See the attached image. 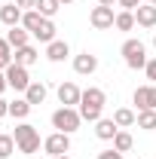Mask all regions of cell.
Listing matches in <instances>:
<instances>
[{
	"mask_svg": "<svg viewBox=\"0 0 156 159\" xmlns=\"http://www.w3.org/2000/svg\"><path fill=\"white\" fill-rule=\"evenodd\" d=\"M64 3H74V0H61V6H64Z\"/></svg>",
	"mask_w": 156,
	"mask_h": 159,
	"instance_id": "36",
	"label": "cell"
},
{
	"mask_svg": "<svg viewBox=\"0 0 156 159\" xmlns=\"http://www.w3.org/2000/svg\"><path fill=\"white\" fill-rule=\"evenodd\" d=\"M16 150V138L12 135H0V159H9Z\"/></svg>",
	"mask_w": 156,
	"mask_h": 159,
	"instance_id": "27",
	"label": "cell"
},
{
	"mask_svg": "<svg viewBox=\"0 0 156 159\" xmlns=\"http://www.w3.org/2000/svg\"><path fill=\"white\" fill-rule=\"evenodd\" d=\"M40 25H43V16H40V9H28V12L21 16V28H25V31H31V37H34V31H37Z\"/></svg>",
	"mask_w": 156,
	"mask_h": 159,
	"instance_id": "18",
	"label": "cell"
},
{
	"mask_svg": "<svg viewBox=\"0 0 156 159\" xmlns=\"http://www.w3.org/2000/svg\"><path fill=\"white\" fill-rule=\"evenodd\" d=\"M6 89H9V83H6V74L0 70V98H3V92H6Z\"/></svg>",
	"mask_w": 156,
	"mask_h": 159,
	"instance_id": "33",
	"label": "cell"
},
{
	"mask_svg": "<svg viewBox=\"0 0 156 159\" xmlns=\"http://www.w3.org/2000/svg\"><path fill=\"white\" fill-rule=\"evenodd\" d=\"M80 122H83V116H80L77 107H58L52 113V129L55 132H64V135H74L80 129Z\"/></svg>",
	"mask_w": 156,
	"mask_h": 159,
	"instance_id": "4",
	"label": "cell"
},
{
	"mask_svg": "<svg viewBox=\"0 0 156 159\" xmlns=\"http://www.w3.org/2000/svg\"><path fill=\"white\" fill-rule=\"evenodd\" d=\"M153 49H156V34H153Z\"/></svg>",
	"mask_w": 156,
	"mask_h": 159,
	"instance_id": "38",
	"label": "cell"
},
{
	"mask_svg": "<svg viewBox=\"0 0 156 159\" xmlns=\"http://www.w3.org/2000/svg\"><path fill=\"white\" fill-rule=\"evenodd\" d=\"M113 122H117L119 129H129V125H135V122H138V113H135V110H129V107H119L117 113H113Z\"/></svg>",
	"mask_w": 156,
	"mask_h": 159,
	"instance_id": "20",
	"label": "cell"
},
{
	"mask_svg": "<svg viewBox=\"0 0 156 159\" xmlns=\"http://www.w3.org/2000/svg\"><path fill=\"white\" fill-rule=\"evenodd\" d=\"M144 74H147V80H150V83L156 86V58H150V61H147V67H144Z\"/></svg>",
	"mask_w": 156,
	"mask_h": 159,
	"instance_id": "28",
	"label": "cell"
},
{
	"mask_svg": "<svg viewBox=\"0 0 156 159\" xmlns=\"http://www.w3.org/2000/svg\"><path fill=\"white\" fill-rule=\"evenodd\" d=\"M138 21H135V12H129V9H119L117 12V21H113V28L117 31H132Z\"/></svg>",
	"mask_w": 156,
	"mask_h": 159,
	"instance_id": "21",
	"label": "cell"
},
{
	"mask_svg": "<svg viewBox=\"0 0 156 159\" xmlns=\"http://www.w3.org/2000/svg\"><path fill=\"white\" fill-rule=\"evenodd\" d=\"M117 132H119V125L113 122V119H104V116H101V119L95 122V135H98L101 141H113Z\"/></svg>",
	"mask_w": 156,
	"mask_h": 159,
	"instance_id": "17",
	"label": "cell"
},
{
	"mask_svg": "<svg viewBox=\"0 0 156 159\" xmlns=\"http://www.w3.org/2000/svg\"><path fill=\"white\" fill-rule=\"evenodd\" d=\"M122 61H126V67H132V70H144L147 67V46L141 43V40H126L122 43Z\"/></svg>",
	"mask_w": 156,
	"mask_h": 159,
	"instance_id": "3",
	"label": "cell"
},
{
	"mask_svg": "<svg viewBox=\"0 0 156 159\" xmlns=\"http://www.w3.org/2000/svg\"><path fill=\"white\" fill-rule=\"evenodd\" d=\"M135 21L141 25V28H156V6L141 3V6L135 9Z\"/></svg>",
	"mask_w": 156,
	"mask_h": 159,
	"instance_id": "13",
	"label": "cell"
},
{
	"mask_svg": "<svg viewBox=\"0 0 156 159\" xmlns=\"http://www.w3.org/2000/svg\"><path fill=\"white\" fill-rule=\"evenodd\" d=\"M3 116H9V101L0 98V119H3Z\"/></svg>",
	"mask_w": 156,
	"mask_h": 159,
	"instance_id": "32",
	"label": "cell"
},
{
	"mask_svg": "<svg viewBox=\"0 0 156 159\" xmlns=\"http://www.w3.org/2000/svg\"><path fill=\"white\" fill-rule=\"evenodd\" d=\"M12 64V46L6 43V37H0V70H6Z\"/></svg>",
	"mask_w": 156,
	"mask_h": 159,
	"instance_id": "26",
	"label": "cell"
},
{
	"mask_svg": "<svg viewBox=\"0 0 156 159\" xmlns=\"http://www.w3.org/2000/svg\"><path fill=\"white\" fill-rule=\"evenodd\" d=\"M55 31H58V28H55V21H52V19H43V25L34 31V40H40V43H46V46H49L52 40H58V37H55Z\"/></svg>",
	"mask_w": 156,
	"mask_h": 159,
	"instance_id": "14",
	"label": "cell"
},
{
	"mask_svg": "<svg viewBox=\"0 0 156 159\" xmlns=\"http://www.w3.org/2000/svg\"><path fill=\"white\" fill-rule=\"evenodd\" d=\"M16 6H21L28 12V9H37V0H16Z\"/></svg>",
	"mask_w": 156,
	"mask_h": 159,
	"instance_id": "31",
	"label": "cell"
},
{
	"mask_svg": "<svg viewBox=\"0 0 156 159\" xmlns=\"http://www.w3.org/2000/svg\"><path fill=\"white\" fill-rule=\"evenodd\" d=\"M89 21H92V28H95V31H107V28H113V21H117L113 6H101V3H98L95 9L89 12Z\"/></svg>",
	"mask_w": 156,
	"mask_h": 159,
	"instance_id": "7",
	"label": "cell"
},
{
	"mask_svg": "<svg viewBox=\"0 0 156 159\" xmlns=\"http://www.w3.org/2000/svg\"><path fill=\"white\" fill-rule=\"evenodd\" d=\"M104 104H107V95H104V89H98V86H89L86 92H83V98H80V116L86 119V122H98L101 113H104Z\"/></svg>",
	"mask_w": 156,
	"mask_h": 159,
	"instance_id": "1",
	"label": "cell"
},
{
	"mask_svg": "<svg viewBox=\"0 0 156 159\" xmlns=\"http://www.w3.org/2000/svg\"><path fill=\"white\" fill-rule=\"evenodd\" d=\"M101 6H113V3H119V0H98Z\"/></svg>",
	"mask_w": 156,
	"mask_h": 159,
	"instance_id": "34",
	"label": "cell"
},
{
	"mask_svg": "<svg viewBox=\"0 0 156 159\" xmlns=\"http://www.w3.org/2000/svg\"><path fill=\"white\" fill-rule=\"evenodd\" d=\"M119 6H122V9H129V12H135L138 6H141V0H119Z\"/></svg>",
	"mask_w": 156,
	"mask_h": 159,
	"instance_id": "30",
	"label": "cell"
},
{
	"mask_svg": "<svg viewBox=\"0 0 156 159\" xmlns=\"http://www.w3.org/2000/svg\"><path fill=\"white\" fill-rule=\"evenodd\" d=\"M3 74H6V83H9V89H16V92H25V89L31 86L28 67H21V64H16V61H12V64L3 70Z\"/></svg>",
	"mask_w": 156,
	"mask_h": 159,
	"instance_id": "5",
	"label": "cell"
},
{
	"mask_svg": "<svg viewBox=\"0 0 156 159\" xmlns=\"http://www.w3.org/2000/svg\"><path fill=\"white\" fill-rule=\"evenodd\" d=\"M95 159H122V153H119V150H101Z\"/></svg>",
	"mask_w": 156,
	"mask_h": 159,
	"instance_id": "29",
	"label": "cell"
},
{
	"mask_svg": "<svg viewBox=\"0 0 156 159\" xmlns=\"http://www.w3.org/2000/svg\"><path fill=\"white\" fill-rule=\"evenodd\" d=\"M71 55V46H67V40H52L49 46H46V58L52 61V64H58Z\"/></svg>",
	"mask_w": 156,
	"mask_h": 159,
	"instance_id": "12",
	"label": "cell"
},
{
	"mask_svg": "<svg viewBox=\"0 0 156 159\" xmlns=\"http://www.w3.org/2000/svg\"><path fill=\"white\" fill-rule=\"evenodd\" d=\"M12 138H16V147H19V153L25 156H31V153H37L40 150V132L31 125V122H19L16 125V132H12Z\"/></svg>",
	"mask_w": 156,
	"mask_h": 159,
	"instance_id": "2",
	"label": "cell"
},
{
	"mask_svg": "<svg viewBox=\"0 0 156 159\" xmlns=\"http://www.w3.org/2000/svg\"><path fill=\"white\" fill-rule=\"evenodd\" d=\"M80 98H83V92H80L74 83H61V86H58V101H61V107H80Z\"/></svg>",
	"mask_w": 156,
	"mask_h": 159,
	"instance_id": "10",
	"label": "cell"
},
{
	"mask_svg": "<svg viewBox=\"0 0 156 159\" xmlns=\"http://www.w3.org/2000/svg\"><path fill=\"white\" fill-rule=\"evenodd\" d=\"M147 3H150V6H156V0H147Z\"/></svg>",
	"mask_w": 156,
	"mask_h": 159,
	"instance_id": "37",
	"label": "cell"
},
{
	"mask_svg": "<svg viewBox=\"0 0 156 159\" xmlns=\"http://www.w3.org/2000/svg\"><path fill=\"white\" fill-rule=\"evenodd\" d=\"M43 150L49 153V156H64L67 150H71V135H64V132H52L49 138L43 141Z\"/></svg>",
	"mask_w": 156,
	"mask_h": 159,
	"instance_id": "6",
	"label": "cell"
},
{
	"mask_svg": "<svg viewBox=\"0 0 156 159\" xmlns=\"http://www.w3.org/2000/svg\"><path fill=\"white\" fill-rule=\"evenodd\" d=\"M55 159H71V156H67V153H64V156H55Z\"/></svg>",
	"mask_w": 156,
	"mask_h": 159,
	"instance_id": "35",
	"label": "cell"
},
{
	"mask_svg": "<svg viewBox=\"0 0 156 159\" xmlns=\"http://www.w3.org/2000/svg\"><path fill=\"white\" fill-rule=\"evenodd\" d=\"M138 129H144V132H153L156 129V110H138Z\"/></svg>",
	"mask_w": 156,
	"mask_h": 159,
	"instance_id": "24",
	"label": "cell"
},
{
	"mask_svg": "<svg viewBox=\"0 0 156 159\" xmlns=\"http://www.w3.org/2000/svg\"><path fill=\"white\" fill-rule=\"evenodd\" d=\"M28 40H31V31H25L21 25L9 28V34H6V43H9L12 49H21V46H28Z\"/></svg>",
	"mask_w": 156,
	"mask_h": 159,
	"instance_id": "16",
	"label": "cell"
},
{
	"mask_svg": "<svg viewBox=\"0 0 156 159\" xmlns=\"http://www.w3.org/2000/svg\"><path fill=\"white\" fill-rule=\"evenodd\" d=\"M37 58H40V52L31 46V43H28V46H21V49H16V55H12V61H16V64H21V67H31Z\"/></svg>",
	"mask_w": 156,
	"mask_h": 159,
	"instance_id": "15",
	"label": "cell"
},
{
	"mask_svg": "<svg viewBox=\"0 0 156 159\" xmlns=\"http://www.w3.org/2000/svg\"><path fill=\"white\" fill-rule=\"evenodd\" d=\"M132 144H135V138H132L126 129H119L117 135H113V150H119V153H129V150H132Z\"/></svg>",
	"mask_w": 156,
	"mask_h": 159,
	"instance_id": "23",
	"label": "cell"
},
{
	"mask_svg": "<svg viewBox=\"0 0 156 159\" xmlns=\"http://www.w3.org/2000/svg\"><path fill=\"white\" fill-rule=\"evenodd\" d=\"M31 101L28 98H16V101H9V116H16V119H25L28 113H31Z\"/></svg>",
	"mask_w": 156,
	"mask_h": 159,
	"instance_id": "19",
	"label": "cell"
},
{
	"mask_svg": "<svg viewBox=\"0 0 156 159\" xmlns=\"http://www.w3.org/2000/svg\"><path fill=\"white\" fill-rule=\"evenodd\" d=\"M25 98L31 101V104H43V101H46V86H43V83H31V86L25 89Z\"/></svg>",
	"mask_w": 156,
	"mask_h": 159,
	"instance_id": "22",
	"label": "cell"
},
{
	"mask_svg": "<svg viewBox=\"0 0 156 159\" xmlns=\"http://www.w3.org/2000/svg\"><path fill=\"white\" fill-rule=\"evenodd\" d=\"M132 101L138 104V110H156V86L153 83L150 86H138Z\"/></svg>",
	"mask_w": 156,
	"mask_h": 159,
	"instance_id": "8",
	"label": "cell"
},
{
	"mask_svg": "<svg viewBox=\"0 0 156 159\" xmlns=\"http://www.w3.org/2000/svg\"><path fill=\"white\" fill-rule=\"evenodd\" d=\"M74 70H77L80 77L95 74V70H98V55H92V52H80V55H74Z\"/></svg>",
	"mask_w": 156,
	"mask_h": 159,
	"instance_id": "9",
	"label": "cell"
},
{
	"mask_svg": "<svg viewBox=\"0 0 156 159\" xmlns=\"http://www.w3.org/2000/svg\"><path fill=\"white\" fill-rule=\"evenodd\" d=\"M37 9H40L43 19H52V16L61 9V0H37Z\"/></svg>",
	"mask_w": 156,
	"mask_h": 159,
	"instance_id": "25",
	"label": "cell"
},
{
	"mask_svg": "<svg viewBox=\"0 0 156 159\" xmlns=\"http://www.w3.org/2000/svg\"><path fill=\"white\" fill-rule=\"evenodd\" d=\"M21 16H25V9H21V6H16V0H12V3H6V6H0V21H3L6 28L21 25Z\"/></svg>",
	"mask_w": 156,
	"mask_h": 159,
	"instance_id": "11",
	"label": "cell"
}]
</instances>
